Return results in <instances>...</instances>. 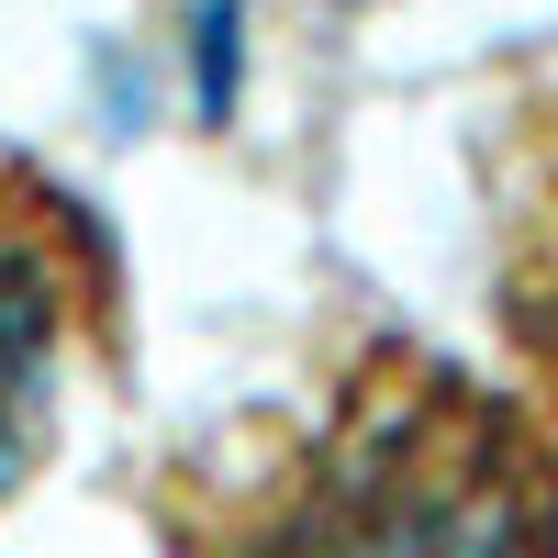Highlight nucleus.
I'll return each instance as SVG.
<instances>
[{"label":"nucleus","instance_id":"obj_1","mask_svg":"<svg viewBox=\"0 0 558 558\" xmlns=\"http://www.w3.org/2000/svg\"><path fill=\"white\" fill-rule=\"evenodd\" d=\"M168 558H558L547 425L413 336H368L279 425L179 458Z\"/></svg>","mask_w":558,"mask_h":558},{"label":"nucleus","instance_id":"obj_2","mask_svg":"<svg viewBox=\"0 0 558 558\" xmlns=\"http://www.w3.org/2000/svg\"><path fill=\"white\" fill-rule=\"evenodd\" d=\"M123 357V268L68 179L0 146V502L57 458L78 391Z\"/></svg>","mask_w":558,"mask_h":558},{"label":"nucleus","instance_id":"obj_3","mask_svg":"<svg viewBox=\"0 0 558 558\" xmlns=\"http://www.w3.org/2000/svg\"><path fill=\"white\" fill-rule=\"evenodd\" d=\"M492 324L514 347V402L558 447V78L502 112L492 146Z\"/></svg>","mask_w":558,"mask_h":558}]
</instances>
